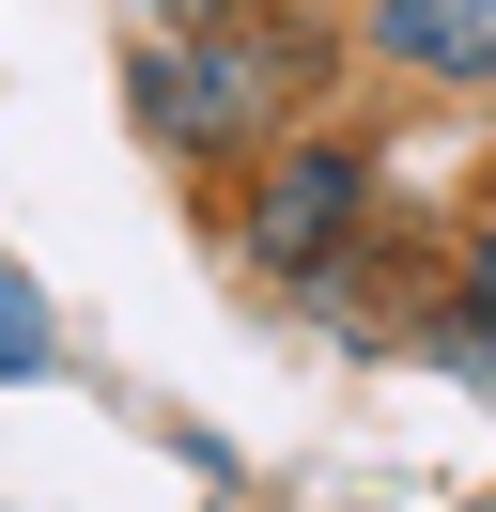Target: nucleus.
<instances>
[{
    "label": "nucleus",
    "instance_id": "obj_1",
    "mask_svg": "<svg viewBox=\"0 0 496 512\" xmlns=\"http://www.w3.org/2000/svg\"><path fill=\"white\" fill-rule=\"evenodd\" d=\"M124 125L155 156H233V140L279 125V63L248 47V16L233 32H140L124 47Z\"/></svg>",
    "mask_w": 496,
    "mask_h": 512
},
{
    "label": "nucleus",
    "instance_id": "obj_2",
    "mask_svg": "<svg viewBox=\"0 0 496 512\" xmlns=\"http://www.w3.org/2000/svg\"><path fill=\"white\" fill-rule=\"evenodd\" d=\"M357 233H372V156H357V140H279V156L248 171L233 249L264 264V280H326Z\"/></svg>",
    "mask_w": 496,
    "mask_h": 512
},
{
    "label": "nucleus",
    "instance_id": "obj_3",
    "mask_svg": "<svg viewBox=\"0 0 496 512\" xmlns=\"http://www.w3.org/2000/svg\"><path fill=\"white\" fill-rule=\"evenodd\" d=\"M372 63L434 94H496V0H372Z\"/></svg>",
    "mask_w": 496,
    "mask_h": 512
},
{
    "label": "nucleus",
    "instance_id": "obj_4",
    "mask_svg": "<svg viewBox=\"0 0 496 512\" xmlns=\"http://www.w3.org/2000/svg\"><path fill=\"white\" fill-rule=\"evenodd\" d=\"M0 373H47V295L0 280Z\"/></svg>",
    "mask_w": 496,
    "mask_h": 512
},
{
    "label": "nucleus",
    "instance_id": "obj_5",
    "mask_svg": "<svg viewBox=\"0 0 496 512\" xmlns=\"http://www.w3.org/2000/svg\"><path fill=\"white\" fill-rule=\"evenodd\" d=\"M140 32H233V16H264V0H124Z\"/></svg>",
    "mask_w": 496,
    "mask_h": 512
},
{
    "label": "nucleus",
    "instance_id": "obj_6",
    "mask_svg": "<svg viewBox=\"0 0 496 512\" xmlns=\"http://www.w3.org/2000/svg\"><path fill=\"white\" fill-rule=\"evenodd\" d=\"M465 311H496V233H481V249H465Z\"/></svg>",
    "mask_w": 496,
    "mask_h": 512
}]
</instances>
